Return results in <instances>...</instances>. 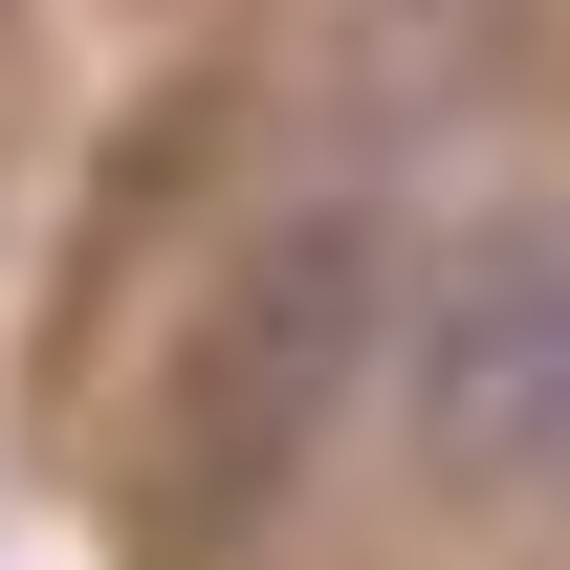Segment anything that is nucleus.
Here are the masks:
<instances>
[{
	"instance_id": "1",
	"label": "nucleus",
	"mask_w": 570,
	"mask_h": 570,
	"mask_svg": "<svg viewBox=\"0 0 570 570\" xmlns=\"http://www.w3.org/2000/svg\"><path fill=\"white\" fill-rule=\"evenodd\" d=\"M373 352H395V242H373L352 198H285L264 242L198 285L176 373H154V439H132L154 549H264L285 483L330 461V417L373 395Z\"/></svg>"
},
{
	"instance_id": "2",
	"label": "nucleus",
	"mask_w": 570,
	"mask_h": 570,
	"mask_svg": "<svg viewBox=\"0 0 570 570\" xmlns=\"http://www.w3.org/2000/svg\"><path fill=\"white\" fill-rule=\"evenodd\" d=\"M373 395H395V461H417L439 504H483V527H570V219H549V198L461 219V242L395 285Z\"/></svg>"
}]
</instances>
